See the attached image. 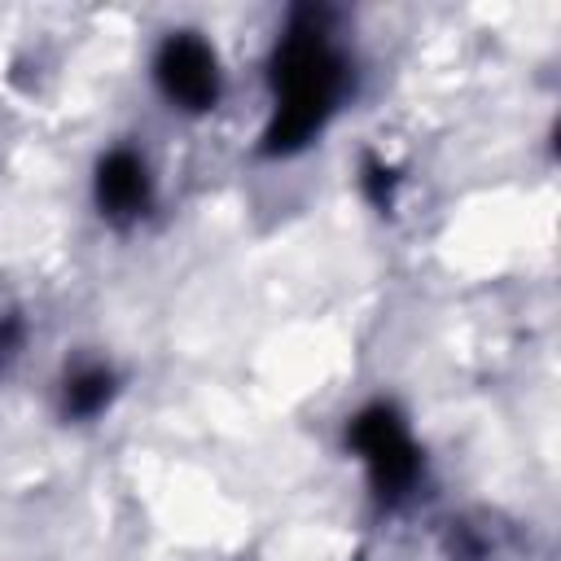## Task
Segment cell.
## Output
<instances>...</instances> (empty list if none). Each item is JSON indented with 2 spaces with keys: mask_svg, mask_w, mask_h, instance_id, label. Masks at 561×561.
I'll return each mask as SVG.
<instances>
[{
  "mask_svg": "<svg viewBox=\"0 0 561 561\" xmlns=\"http://www.w3.org/2000/svg\"><path fill=\"white\" fill-rule=\"evenodd\" d=\"M346 88V61L329 44V35L311 26H294L272 61V123L263 131L267 153H294L302 149L337 110V96Z\"/></svg>",
  "mask_w": 561,
  "mask_h": 561,
  "instance_id": "obj_1",
  "label": "cell"
},
{
  "mask_svg": "<svg viewBox=\"0 0 561 561\" xmlns=\"http://www.w3.org/2000/svg\"><path fill=\"white\" fill-rule=\"evenodd\" d=\"M351 447L364 456V465H368L373 486H377L381 500L408 495V486H412L416 473H421L416 443H412L408 425L399 421V412L386 408V403L364 408V412L351 421Z\"/></svg>",
  "mask_w": 561,
  "mask_h": 561,
  "instance_id": "obj_2",
  "label": "cell"
},
{
  "mask_svg": "<svg viewBox=\"0 0 561 561\" xmlns=\"http://www.w3.org/2000/svg\"><path fill=\"white\" fill-rule=\"evenodd\" d=\"M158 88L167 92V101L184 105V110H210L219 96V61L215 48L206 39H197L193 31L167 35L153 61Z\"/></svg>",
  "mask_w": 561,
  "mask_h": 561,
  "instance_id": "obj_3",
  "label": "cell"
},
{
  "mask_svg": "<svg viewBox=\"0 0 561 561\" xmlns=\"http://www.w3.org/2000/svg\"><path fill=\"white\" fill-rule=\"evenodd\" d=\"M96 206L110 219H136L149 206V171L131 149H114L96 167Z\"/></svg>",
  "mask_w": 561,
  "mask_h": 561,
  "instance_id": "obj_4",
  "label": "cell"
},
{
  "mask_svg": "<svg viewBox=\"0 0 561 561\" xmlns=\"http://www.w3.org/2000/svg\"><path fill=\"white\" fill-rule=\"evenodd\" d=\"M110 390H114L110 368H96V364L92 368H79L66 381V412L70 416H92V412H101L110 403Z\"/></svg>",
  "mask_w": 561,
  "mask_h": 561,
  "instance_id": "obj_5",
  "label": "cell"
}]
</instances>
